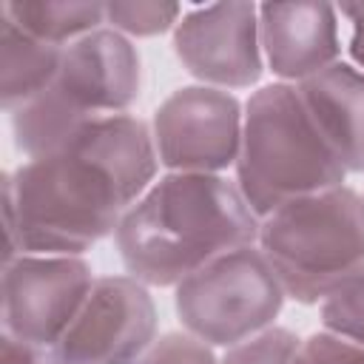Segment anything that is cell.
Segmentation results:
<instances>
[{"label":"cell","mask_w":364,"mask_h":364,"mask_svg":"<svg viewBox=\"0 0 364 364\" xmlns=\"http://www.w3.org/2000/svg\"><path fill=\"white\" fill-rule=\"evenodd\" d=\"M156 176L159 159L145 119L119 114L80 128L3 173V264L23 253L82 256L117 233Z\"/></svg>","instance_id":"6da1fadb"},{"label":"cell","mask_w":364,"mask_h":364,"mask_svg":"<svg viewBox=\"0 0 364 364\" xmlns=\"http://www.w3.org/2000/svg\"><path fill=\"white\" fill-rule=\"evenodd\" d=\"M256 239L259 216L230 176L173 171L154 179L114 233L125 273L145 287H176Z\"/></svg>","instance_id":"7a4b0ae2"},{"label":"cell","mask_w":364,"mask_h":364,"mask_svg":"<svg viewBox=\"0 0 364 364\" xmlns=\"http://www.w3.org/2000/svg\"><path fill=\"white\" fill-rule=\"evenodd\" d=\"M233 182L259 219L290 199L347 182L296 85L270 82L247 97Z\"/></svg>","instance_id":"3957f363"},{"label":"cell","mask_w":364,"mask_h":364,"mask_svg":"<svg viewBox=\"0 0 364 364\" xmlns=\"http://www.w3.org/2000/svg\"><path fill=\"white\" fill-rule=\"evenodd\" d=\"M142 85L136 46L108 26L71 43L54 80L11 114L17 151L31 159L74 136L80 128L128 114Z\"/></svg>","instance_id":"277c9868"},{"label":"cell","mask_w":364,"mask_h":364,"mask_svg":"<svg viewBox=\"0 0 364 364\" xmlns=\"http://www.w3.org/2000/svg\"><path fill=\"white\" fill-rule=\"evenodd\" d=\"M256 247L287 299L321 304L364 264L361 193L344 182L284 202L259 219Z\"/></svg>","instance_id":"5b68a950"},{"label":"cell","mask_w":364,"mask_h":364,"mask_svg":"<svg viewBox=\"0 0 364 364\" xmlns=\"http://www.w3.org/2000/svg\"><path fill=\"white\" fill-rule=\"evenodd\" d=\"M284 290L256 245L230 250L173 287L182 330L213 350H228L276 324Z\"/></svg>","instance_id":"8992f818"},{"label":"cell","mask_w":364,"mask_h":364,"mask_svg":"<svg viewBox=\"0 0 364 364\" xmlns=\"http://www.w3.org/2000/svg\"><path fill=\"white\" fill-rule=\"evenodd\" d=\"M245 102L236 94L182 85L151 117L159 168L173 173H225L236 168L242 148Z\"/></svg>","instance_id":"52a82bcc"},{"label":"cell","mask_w":364,"mask_h":364,"mask_svg":"<svg viewBox=\"0 0 364 364\" xmlns=\"http://www.w3.org/2000/svg\"><path fill=\"white\" fill-rule=\"evenodd\" d=\"M97 276L85 256L23 253L3 264V333L54 350L80 316Z\"/></svg>","instance_id":"ba28073f"},{"label":"cell","mask_w":364,"mask_h":364,"mask_svg":"<svg viewBox=\"0 0 364 364\" xmlns=\"http://www.w3.org/2000/svg\"><path fill=\"white\" fill-rule=\"evenodd\" d=\"M156 324L151 287L128 273L100 276L51 358L54 364H136L159 338Z\"/></svg>","instance_id":"9c48e42d"},{"label":"cell","mask_w":364,"mask_h":364,"mask_svg":"<svg viewBox=\"0 0 364 364\" xmlns=\"http://www.w3.org/2000/svg\"><path fill=\"white\" fill-rule=\"evenodd\" d=\"M173 54L196 85L230 94L259 85L264 74L259 3L228 0L185 9L173 28Z\"/></svg>","instance_id":"30bf717a"},{"label":"cell","mask_w":364,"mask_h":364,"mask_svg":"<svg viewBox=\"0 0 364 364\" xmlns=\"http://www.w3.org/2000/svg\"><path fill=\"white\" fill-rule=\"evenodd\" d=\"M338 17L333 3H259V43L276 82L299 85L341 60Z\"/></svg>","instance_id":"8fae6325"},{"label":"cell","mask_w":364,"mask_h":364,"mask_svg":"<svg viewBox=\"0 0 364 364\" xmlns=\"http://www.w3.org/2000/svg\"><path fill=\"white\" fill-rule=\"evenodd\" d=\"M296 88L347 176L364 173V71L338 60Z\"/></svg>","instance_id":"7c38bea8"},{"label":"cell","mask_w":364,"mask_h":364,"mask_svg":"<svg viewBox=\"0 0 364 364\" xmlns=\"http://www.w3.org/2000/svg\"><path fill=\"white\" fill-rule=\"evenodd\" d=\"M63 51L65 48L40 43L0 17V102L6 114L28 105L54 80Z\"/></svg>","instance_id":"4fadbf2b"},{"label":"cell","mask_w":364,"mask_h":364,"mask_svg":"<svg viewBox=\"0 0 364 364\" xmlns=\"http://www.w3.org/2000/svg\"><path fill=\"white\" fill-rule=\"evenodd\" d=\"M0 17L11 20L28 37L68 48L71 43L105 28V3L100 0H6Z\"/></svg>","instance_id":"5bb4252c"},{"label":"cell","mask_w":364,"mask_h":364,"mask_svg":"<svg viewBox=\"0 0 364 364\" xmlns=\"http://www.w3.org/2000/svg\"><path fill=\"white\" fill-rule=\"evenodd\" d=\"M185 9L179 3L165 0H114L105 3V26L122 37L142 40L173 31Z\"/></svg>","instance_id":"9a60e30c"},{"label":"cell","mask_w":364,"mask_h":364,"mask_svg":"<svg viewBox=\"0 0 364 364\" xmlns=\"http://www.w3.org/2000/svg\"><path fill=\"white\" fill-rule=\"evenodd\" d=\"M318 316L321 330H330L364 347V264L318 304Z\"/></svg>","instance_id":"2e32d148"},{"label":"cell","mask_w":364,"mask_h":364,"mask_svg":"<svg viewBox=\"0 0 364 364\" xmlns=\"http://www.w3.org/2000/svg\"><path fill=\"white\" fill-rule=\"evenodd\" d=\"M301 338L287 327H267L228 350H222L219 364H293Z\"/></svg>","instance_id":"e0dca14e"},{"label":"cell","mask_w":364,"mask_h":364,"mask_svg":"<svg viewBox=\"0 0 364 364\" xmlns=\"http://www.w3.org/2000/svg\"><path fill=\"white\" fill-rule=\"evenodd\" d=\"M136 364H219V355L205 341L179 330L159 336Z\"/></svg>","instance_id":"ac0fdd59"},{"label":"cell","mask_w":364,"mask_h":364,"mask_svg":"<svg viewBox=\"0 0 364 364\" xmlns=\"http://www.w3.org/2000/svg\"><path fill=\"white\" fill-rule=\"evenodd\" d=\"M293 364H364V347L330 330L301 338Z\"/></svg>","instance_id":"d6986e66"},{"label":"cell","mask_w":364,"mask_h":364,"mask_svg":"<svg viewBox=\"0 0 364 364\" xmlns=\"http://www.w3.org/2000/svg\"><path fill=\"white\" fill-rule=\"evenodd\" d=\"M338 14L350 23V40H347L350 63L358 71H364V3H341Z\"/></svg>","instance_id":"ffe728a7"},{"label":"cell","mask_w":364,"mask_h":364,"mask_svg":"<svg viewBox=\"0 0 364 364\" xmlns=\"http://www.w3.org/2000/svg\"><path fill=\"white\" fill-rule=\"evenodd\" d=\"M0 364H54L51 350L31 347L11 336H0Z\"/></svg>","instance_id":"44dd1931"},{"label":"cell","mask_w":364,"mask_h":364,"mask_svg":"<svg viewBox=\"0 0 364 364\" xmlns=\"http://www.w3.org/2000/svg\"><path fill=\"white\" fill-rule=\"evenodd\" d=\"M361 210H364V196H361Z\"/></svg>","instance_id":"7402d4cb"}]
</instances>
